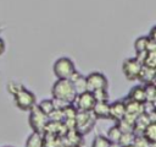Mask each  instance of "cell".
<instances>
[{
    "label": "cell",
    "instance_id": "5b68a950",
    "mask_svg": "<svg viewBox=\"0 0 156 147\" xmlns=\"http://www.w3.org/2000/svg\"><path fill=\"white\" fill-rule=\"evenodd\" d=\"M49 121V118L46 114H44L38 107L37 104L29 110V116H28V123L32 127V130L34 132H39V134H43L44 132V129L46 126Z\"/></svg>",
    "mask_w": 156,
    "mask_h": 147
},
{
    "label": "cell",
    "instance_id": "ffe728a7",
    "mask_svg": "<svg viewBox=\"0 0 156 147\" xmlns=\"http://www.w3.org/2000/svg\"><path fill=\"white\" fill-rule=\"evenodd\" d=\"M122 131L119 130V127L117 125H113L112 127H110L107 130V140L111 142V143H118V140H119V136H121Z\"/></svg>",
    "mask_w": 156,
    "mask_h": 147
},
{
    "label": "cell",
    "instance_id": "d590c367",
    "mask_svg": "<svg viewBox=\"0 0 156 147\" xmlns=\"http://www.w3.org/2000/svg\"><path fill=\"white\" fill-rule=\"evenodd\" d=\"M119 147H133V146L130 145V146H119Z\"/></svg>",
    "mask_w": 156,
    "mask_h": 147
},
{
    "label": "cell",
    "instance_id": "4dcf8cb0",
    "mask_svg": "<svg viewBox=\"0 0 156 147\" xmlns=\"http://www.w3.org/2000/svg\"><path fill=\"white\" fill-rule=\"evenodd\" d=\"M149 39H152V40H156V26H154L151 29H150V33L147 34Z\"/></svg>",
    "mask_w": 156,
    "mask_h": 147
},
{
    "label": "cell",
    "instance_id": "9a60e30c",
    "mask_svg": "<svg viewBox=\"0 0 156 147\" xmlns=\"http://www.w3.org/2000/svg\"><path fill=\"white\" fill-rule=\"evenodd\" d=\"M41 147H63L62 137L51 135V134H43V146Z\"/></svg>",
    "mask_w": 156,
    "mask_h": 147
},
{
    "label": "cell",
    "instance_id": "7c38bea8",
    "mask_svg": "<svg viewBox=\"0 0 156 147\" xmlns=\"http://www.w3.org/2000/svg\"><path fill=\"white\" fill-rule=\"evenodd\" d=\"M62 143L63 146H82L83 143V138L82 135L79 132H77L76 130H69L66 132V135L62 137Z\"/></svg>",
    "mask_w": 156,
    "mask_h": 147
},
{
    "label": "cell",
    "instance_id": "8d00e7d4",
    "mask_svg": "<svg viewBox=\"0 0 156 147\" xmlns=\"http://www.w3.org/2000/svg\"><path fill=\"white\" fill-rule=\"evenodd\" d=\"M5 147H11V146H5Z\"/></svg>",
    "mask_w": 156,
    "mask_h": 147
},
{
    "label": "cell",
    "instance_id": "8992f818",
    "mask_svg": "<svg viewBox=\"0 0 156 147\" xmlns=\"http://www.w3.org/2000/svg\"><path fill=\"white\" fill-rule=\"evenodd\" d=\"M85 81H87V91L89 92L108 87L107 77L102 72H98V71L90 72L88 76H85Z\"/></svg>",
    "mask_w": 156,
    "mask_h": 147
},
{
    "label": "cell",
    "instance_id": "603a6c76",
    "mask_svg": "<svg viewBox=\"0 0 156 147\" xmlns=\"http://www.w3.org/2000/svg\"><path fill=\"white\" fill-rule=\"evenodd\" d=\"M37 107H38L44 114H46V115H49V114L55 109L52 99H43V100L39 102V104H37Z\"/></svg>",
    "mask_w": 156,
    "mask_h": 147
},
{
    "label": "cell",
    "instance_id": "52a82bcc",
    "mask_svg": "<svg viewBox=\"0 0 156 147\" xmlns=\"http://www.w3.org/2000/svg\"><path fill=\"white\" fill-rule=\"evenodd\" d=\"M72 104L76 107V109L78 111H91V109L95 104V99H94L91 92L85 91V92L77 94L76 99L73 100Z\"/></svg>",
    "mask_w": 156,
    "mask_h": 147
},
{
    "label": "cell",
    "instance_id": "7402d4cb",
    "mask_svg": "<svg viewBox=\"0 0 156 147\" xmlns=\"http://www.w3.org/2000/svg\"><path fill=\"white\" fill-rule=\"evenodd\" d=\"M147 42H149L147 36H141V37L136 38V39L134 40V50H135V53H139V51H146Z\"/></svg>",
    "mask_w": 156,
    "mask_h": 147
},
{
    "label": "cell",
    "instance_id": "277c9868",
    "mask_svg": "<svg viewBox=\"0 0 156 147\" xmlns=\"http://www.w3.org/2000/svg\"><path fill=\"white\" fill-rule=\"evenodd\" d=\"M13 99H15L16 107L22 111H29L37 104L34 93L27 89L26 87L18 91L16 94H13Z\"/></svg>",
    "mask_w": 156,
    "mask_h": 147
},
{
    "label": "cell",
    "instance_id": "ba28073f",
    "mask_svg": "<svg viewBox=\"0 0 156 147\" xmlns=\"http://www.w3.org/2000/svg\"><path fill=\"white\" fill-rule=\"evenodd\" d=\"M141 69V64L135 59V58H129L126 59L122 64V71L123 75L128 81H135L138 78L139 71Z\"/></svg>",
    "mask_w": 156,
    "mask_h": 147
},
{
    "label": "cell",
    "instance_id": "2e32d148",
    "mask_svg": "<svg viewBox=\"0 0 156 147\" xmlns=\"http://www.w3.org/2000/svg\"><path fill=\"white\" fill-rule=\"evenodd\" d=\"M128 99L130 100H134V102H138V103H144L146 99H145V92H144V87L143 86H134L129 94H128Z\"/></svg>",
    "mask_w": 156,
    "mask_h": 147
},
{
    "label": "cell",
    "instance_id": "f1b7e54d",
    "mask_svg": "<svg viewBox=\"0 0 156 147\" xmlns=\"http://www.w3.org/2000/svg\"><path fill=\"white\" fill-rule=\"evenodd\" d=\"M49 120L51 121H62L63 120V113L62 109H54L49 115H48Z\"/></svg>",
    "mask_w": 156,
    "mask_h": 147
},
{
    "label": "cell",
    "instance_id": "cb8c5ba5",
    "mask_svg": "<svg viewBox=\"0 0 156 147\" xmlns=\"http://www.w3.org/2000/svg\"><path fill=\"white\" fill-rule=\"evenodd\" d=\"M95 102H107L108 100V92L107 88H101V89H95L91 92Z\"/></svg>",
    "mask_w": 156,
    "mask_h": 147
},
{
    "label": "cell",
    "instance_id": "44dd1931",
    "mask_svg": "<svg viewBox=\"0 0 156 147\" xmlns=\"http://www.w3.org/2000/svg\"><path fill=\"white\" fill-rule=\"evenodd\" d=\"M134 132L132 131H128V132H122L121 136H119V140H118V146H130L134 141Z\"/></svg>",
    "mask_w": 156,
    "mask_h": 147
},
{
    "label": "cell",
    "instance_id": "e575fe53",
    "mask_svg": "<svg viewBox=\"0 0 156 147\" xmlns=\"http://www.w3.org/2000/svg\"><path fill=\"white\" fill-rule=\"evenodd\" d=\"M155 146H156V143H151V146H150V147H155Z\"/></svg>",
    "mask_w": 156,
    "mask_h": 147
},
{
    "label": "cell",
    "instance_id": "d4e9b609",
    "mask_svg": "<svg viewBox=\"0 0 156 147\" xmlns=\"http://www.w3.org/2000/svg\"><path fill=\"white\" fill-rule=\"evenodd\" d=\"M144 66L156 69V51H146V55L143 61Z\"/></svg>",
    "mask_w": 156,
    "mask_h": 147
},
{
    "label": "cell",
    "instance_id": "83f0119b",
    "mask_svg": "<svg viewBox=\"0 0 156 147\" xmlns=\"http://www.w3.org/2000/svg\"><path fill=\"white\" fill-rule=\"evenodd\" d=\"M132 146H133V147H150V146H151V143H150V142H147V141H146L141 135H135V137H134V141H133Z\"/></svg>",
    "mask_w": 156,
    "mask_h": 147
},
{
    "label": "cell",
    "instance_id": "6da1fadb",
    "mask_svg": "<svg viewBox=\"0 0 156 147\" xmlns=\"http://www.w3.org/2000/svg\"><path fill=\"white\" fill-rule=\"evenodd\" d=\"M51 94L54 99H58L68 104H72L77 96L69 80H57L52 86Z\"/></svg>",
    "mask_w": 156,
    "mask_h": 147
},
{
    "label": "cell",
    "instance_id": "836d02e7",
    "mask_svg": "<svg viewBox=\"0 0 156 147\" xmlns=\"http://www.w3.org/2000/svg\"><path fill=\"white\" fill-rule=\"evenodd\" d=\"M63 147H79V146H69L68 145V146H63Z\"/></svg>",
    "mask_w": 156,
    "mask_h": 147
},
{
    "label": "cell",
    "instance_id": "7a4b0ae2",
    "mask_svg": "<svg viewBox=\"0 0 156 147\" xmlns=\"http://www.w3.org/2000/svg\"><path fill=\"white\" fill-rule=\"evenodd\" d=\"M74 123H76V127H74L76 131L83 136V135L89 134L93 130L96 123V119L91 111H78L77 110Z\"/></svg>",
    "mask_w": 156,
    "mask_h": 147
},
{
    "label": "cell",
    "instance_id": "5bb4252c",
    "mask_svg": "<svg viewBox=\"0 0 156 147\" xmlns=\"http://www.w3.org/2000/svg\"><path fill=\"white\" fill-rule=\"evenodd\" d=\"M155 75H156V69L141 65V69L139 71V75H138L136 80H139L144 85L145 83H151V82H155Z\"/></svg>",
    "mask_w": 156,
    "mask_h": 147
},
{
    "label": "cell",
    "instance_id": "4fadbf2b",
    "mask_svg": "<svg viewBox=\"0 0 156 147\" xmlns=\"http://www.w3.org/2000/svg\"><path fill=\"white\" fill-rule=\"evenodd\" d=\"M124 107H126L124 115H129V116H133L136 119L143 113V103H138V102L127 99V100H124Z\"/></svg>",
    "mask_w": 156,
    "mask_h": 147
},
{
    "label": "cell",
    "instance_id": "e0dca14e",
    "mask_svg": "<svg viewBox=\"0 0 156 147\" xmlns=\"http://www.w3.org/2000/svg\"><path fill=\"white\" fill-rule=\"evenodd\" d=\"M141 136L150 143H156V123H150L143 130Z\"/></svg>",
    "mask_w": 156,
    "mask_h": 147
},
{
    "label": "cell",
    "instance_id": "484cf974",
    "mask_svg": "<svg viewBox=\"0 0 156 147\" xmlns=\"http://www.w3.org/2000/svg\"><path fill=\"white\" fill-rule=\"evenodd\" d=\"M110 145H111V142L104 135L95 136L93 142H91V147H110Z\"/></svg>",
    "mask_w": 156,
    "mask_h": 147
},
{
    "label": "cell",
    "instance_id": "3957f363",
    "mask_svg": "<svg viewBox=\"0 0 156 147\" xmlns=\"http://www.w3.org/2000/svg\"><path fill=\"white\" fill-rule=\"evenodd\" d=\"M52 70L57 80H69L72 74L76 71V66H74V62L69 58L62 56V58H58L54 62Z\"/></svg>",
    "mask_w": 156,
    "mask_h": 147
},
{
    "label": "cell",
    "instance_id": "4316f807",
    "mask_svg": "<svg viewBox=\"0 0 156 147\" xmlns=\"http://www.w3.org/2000/svg\"><path fill=\"white\" fill-rule=\"evenodd\" d=\"M22 88H24V86H23L22 83L17 82V81H10V82L7 83V91H9L12 96L16 94L18 91H21Z\"/></svg>",
    "mask_w": 156,
    "mask_h": 147
},
{
    "label": "cell",
    "instance_id": "8fae6325",
    "mask_svg": "<svg viewBox=\"0 0 156 147\" xmlns=\"http://www.w3.org/2000/svg\"><path fill=\"white\" fill-rule=\"evenodd\" d=\"M69 81L76 91L77 94L85 92L87 91V81H85V76H83L80 72H78L77 70L72 74V76L69 77Z\"/></svg>",
    "mask_w": 156,
    "mask_h": 147
},
{
    "label": "cell",
    "instance_id": "d6986e66",
    "mask_svg": "<svg viewBox=\"0 0 156 147\" xmlns=\"http://www.w3.org/2000/svg\"><path fill=\"white\" fill-rule=\"evenodd\" d=\"M143 87H144V92H145V99L147 102H155L156 100V86H155V82L145 83Z\"/></svg>",
    "mask_w": 156,
    "mask_h": 147
},
{
    "label": "cell",
    "instance_id": "74e56055",
    "mask_svg": "<svg viewBox=\"0 0 156 147\" xmlns=\"http://www.w3.org/2000/svg\"><path fill=\"white\" fill-rule=\"evenodd\" d=\"M0 32H1V28H0Z\"/></svg>",
    "mask_w": 156,
    "mask_h": 147
},
{
    "label": "cell",
    "instance_id": "1f68e13d",
    "mask_svg": "<svg viewBox=\"0 0 156 147\" xmlns=\"http://www.w3.org/2000/svg\"><path fill=\"white\" fill-rule=\"evenodd\" d=\"M5 48H6V44H5L4 39L0 37V55H2V54H4V51H5Z\"/></svg>",
    "mask_w": 156,
    "mask_h": 147
},
{
    "label": "cell",
    "instance_id": "9c48e42d",
    "mask_svg": "<svg viewBox=\"0 0 156 147\" xmlns=\"http://www.w3.org/2000/svg\"><path fill=\"white\" fill-rule=\"evenodd\" d=\"M93 115L95 119H110V104L107 102H95L93 109Z\"/></svg>",
    "mask_w": 156,
    "mask_h": 147
},
{
    "label": "cell",
    "instance_id": "30bf717a",
    "mask_svg": "<svg viewBox=\"0 0 156 147\" xmlns=\"http://www.w3.org/2000/svg\"><path fill=\"white\" fill-rule=\"evenodd\" d=\"M126 114V107H124V100H116L110 104V119L115 121H119L123 119Z\"/></svg>",
    "mask_w": 156,
    "mask_h": 147
},
{
    "label": "cell",
    "instance_id": "d6a6232c",
    "mask_svg": "<svg viewBox=\"0 0 156 147\" xmlns=\"http://www.w3.org/2000/svg\"><path fill=\"white\" fill-rule=\"evenodd\" d=\"M110 147H119V146H118L117 143H111V145H110Z\"/></svg>",
    "mask_w": 156,
    "mask_h": 147
},
{
    "label": "cell",
    "instance_id": "f546056e",
    "mask_svg": "<svg viewBox=\"0 0 156 147\" xmlns=\"http://www.w3.org/2000/svg\"><path fill=\"white\" fill-rule=\"evenodd\" d=\"M155 109H156L155 102H147V100H145L143 103V113L144 114H151V113L156 111Z\"/></svg>",
    "mask_w": 156,
    "mask_h": 147
},
{
    "label": "cell",
    "instance_id": "ac0fdd59",
    "mask_svg": "<svg viewBox=\"0 0 156 147\" xmlns=\"http://www.w3.org/2000/svg\"><path fill=\"white\" fill-rule=\"evenodd\" d=\"M43 146V134L32 132L26 141V147H41Z\"/></svg>",
    "mask_w": 156,
    "mask_h": 147
}]
</instances>
